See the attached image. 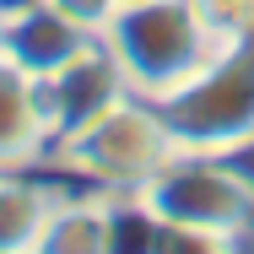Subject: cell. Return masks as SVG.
<instances>
[{
	"label": "cell",
	"instance_id": "cell-1",
	"mask_svg": "<svg viewBox=\"0 0 254 254\" xmlns=\"http://www.w3.org/2000/svg\"><path fill=\"white\" fill-rule=\"evenodd\" d=\"M98 38L114 54L125 87L152 103L179 92L205 65V54L216 49L195 0H119Z\"/></svg>",
	"mask_w": 254,
	"mask_h": 254
},
{
	"label": "cell",
	"instance_id": "cell-2",
	"mask_svg": "<svg viewBox=\"0 0 254 254\" xmlns=\"http://www.w3.org/2000/svg\"><path fill=\"white\" fill-rule=\"evenodd\" d=\"M162 125L184 152L249 157L254 152V27L222 38L205 65L157 103Z\"/></svg>",
	"mask_w": 254,
	"mask_h": 254
},
{
	"label": "cell",
	"instance_id": "cell-3",
	"mask_svg": "<svg viewBox=\"0 0 254 254\" xmlns=\"http://www.w3.org/2000/svg\"><path fill=\"white\" fill-rule=\"evenodd\" d=\"M173 152H179V141L162 125L157 103L125 92L119 103H108L103 114H92L81 130L60 135L49 146V168L65 173V179L98 184L108 195H141V184Z\"/></svg>",
	"mask_w": 254,
	"mask_h": 254
},
{
	"label": "cell",
	"instance_id": "cell-4",
	"mask_svg": "<svg viewBox=\"0 0 254 254\" xmlns=\"http://www.w3.org/2000/svg\"><path fill=\"white\" fill-rule=\"evenodd\" d=\"M54 125L44 81L22 70L11 54H0V168H49Z\"/></svg>",
	"mask_w": 254,
	"mask_h": 254
},
{
	"label": "cell",
	"instance_id": "cell-5",
	"mask_svg": "<svg viewBox=\"0 0 254 254\" xmlns=\"http://www.w3.org/2000/svg\"><path fill=\"white\" fill-rule=\"evenodd\" d=\"M114 211L119 195L81 179H60L33 254H114Z\"/></svg>",
	"mask_w": 254,
	"mask_h": 254
},
{
	"label": "cell",
	"instance_id": "cell-6",
	"mask_svg": "<svg viewBox=\"0 0 254 254\" xmlns=\"http://www.w3.org/2000/svg\"><path fill=\"white\" fill-rule=\"evenodd\" d=\"M92 44H98V33H81L76 22H65L44 0H11L5 5V44H0V54H11L38 81L54 76V70H65L76 54H87Z\"/></svg>",
	"mask_w": 254,
	"mask_h": 254
},
{
	"label": "cell",
	"instance_id": "cell-7",
	"mask_svg": "<svg viewBox=\"0 0 254 254\" xmlns=\"http://www.w3.org/2000/svg\"><path fill=\"white\" fill-rule=\"evenodd\" d=\"M125 92H130V87H125V76H119L114 54L103 49V38H98L87 54H76L65 70L44 76V103H49L54 141H60V135H70V130H81L92 114H103L108 103H119Z\"/></svg>",
	"mask_w": 254,
	"mask_h": 254
},
{
	"label": "cell",
	"instance_id": "cell-8",
	"mask_svg": "<svg viewBox=\"0 0 254 254\" xmlns=\"http://www.w3.org/2000/svg\"><path fill=\"white\" fill-rule=\"evenodd\" d=\"M60 179L38 168H0V254H33Z\"/></svg>",
	"mask_w": 254,
	"mask_h": 254
},
{
	"label": "cell",
	"instance_id": "cell-9",
	"mask_svg": "<svg viewBox=\"0 0 254 254\" xmlns=\"http://www.w3.org/2000/svg\"><path fill=\"white\" fill-rule=\"evenodd\" d=\"M195 11H200V22L211 27L216 44L254 27V0H195Z\"/></svg>",
	"mask_w": 254,
	"mask_h": 254
},
{
	"label": "cell",
	"instance_id": "cell-10",
	"mask_svg": "<svg viewBox=\"0 0 254 254\" xmlns=\"http://www.w3.org/2000/svg\"><path fill=\"white\" fill-rule=\"evenodd\" d=\"M44 5H54V11H60L65 22H76L81 33H103L119 0H44Z\"/></svg>",
	"mask_w": 254,
	"mask_h": 254
},
{
	"label": "cell",
	"instance_id": "cell-11",
	"mask_svg": "<svg viewBox=\"0 0 254 254\" xmlns=\"http://www.w3.org/2000/svg\"><path fill=\"white\" fill-rule=\"evenodd\" d=\"M5 5H11V0H0V44H5Z\"/></svg>",
	"mask_w": 254,
	"mask_h": 254
},
{
	"label": "cell",
	"instance_id": "cell-12",
	"mask_svg": "<svg viewBox=\"0 0 254 254\" xmlns=\"http://www.w3.org/2000/svg\"><path fill=\"white\" fill-rule=\"evenodd\" d=\"M244 162H249V168H254V152H249V157H244Z\"/></svg>",
	"mask_w": 254,
	"mask_h": 254
}]
</instances>
